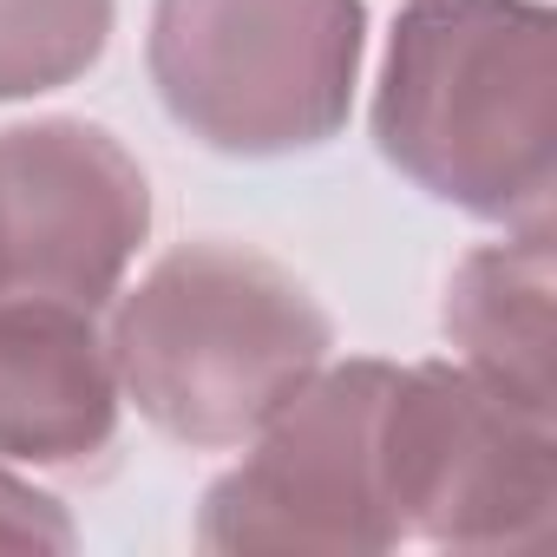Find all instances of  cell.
<instances>
[{
	"mask_svg": "<svg viewBox=\"0 0 557 557\" xmlns=\"http://www.w3.org/2000/svg\"><path fill=\"white\" fill-rule=\"evenodd\" d=\"M119 394L177 446H243L335 348L329 309L243 243H177L106 329Z\"/></svg>",
	"mask_w": 557,
	"mask_h": 557,
	"instance_id": "cell-2",
	"label": "cell"
},
{
	"mask_svg": "<svg viewBox=\"0 0 557 557\" xmlns=\"http://www.w3.org/2000/svg\"><path fill=\"white\" fill-rule=\"evenodd\" d=\"M550 223H518L511 243L472 249L446 283V342L459 368L492 381L505 400L550 413Z\"/></svg>",
	"mask_w": 557,
	"mask_h": 557,
	"instance_id": "cell-8",
	"label": "cell"
},
{
	"mask_svg": "<svg viewBox=\"0 0 557 557\" xmlns=\"http://www.w3.org/2000/svg\"><path fill=\"white\" fill-rule=\"evenodd\" d=\"M73 544H79V531H73L66 505L0 466V550H73Z\"/></svg>",
	"mask_w": 557,
	"mask_h": 557,
	"instance_id": "cell-10",
	"label": "cell"
},
{
	"mask_svg": "<svg viewBox=\"0 0 557 557\" xmlns=\"http://www.w3.org/2000/svg\"><path fill=\"white\" fill-rule=\"evenodd\" d=\"M361 47V0H158L145 60L164 112L197 145L289 158L348 125Z\"/></svg>",
	"mask_w": 557,
	"mask_h": 557,
	"instance_id": "cell-3",
	"label": "cell"
},
{
	"mask_svg": "<svg viewBox=\"0 0 557 557\" xmlns=\"http://www.w3.org/2000/svg\"><path fill=\"white\" fill-rule=\"evenodd\" d=\"M112 0H0V99H40L99 66Z\"/></svg>",
	"mask_w": 557,
	"mask_h": 557,
	"instance_id": "cell-9",
	"label": "cell"
},
{
	"mask_svg": "<svg viewBox=\"0 0 557 557\" xmlns=\"http://www.w3.org/2000/svg\"><path fill=\"white\" fill-rule=\"evenodd\" d=\"M151 236L138 158L86 119L0 132V309L53 302L99 315Z\"/></svg>",
	"mask_w": 557,
	"mask_h": 557,
	"instance_id": "cell-6",
	"label": "cell"
},
{
	"mask_svg": "<svg viewBox=\"0 0 557 557\" xmlns=\"http://www.w3.org/2000/svg\"><path fill=\"white\" fill-rule=\"evenodd\" d=\"M99 315L14 302L0 309V459L86 472L119 440V368Z\"/></svg>",
	"mask_w": 557,
	"mask_h": 557,
	"instance_id": "cell-7",
	"label": "cell"
},
{
	"mask_svg": "<svg viewBox=\"0 0 557 557\" xmlns=\"http://www.w3.org/2000/svg\"><path fill=\"white\" fill-rule=\"evenodd\" d=\"M374 145L485 223H550L557 14L544 0H407L374 86Z\"/></svg>",
	"mask_w": 557,
	"mask_h": 557,
	"instance_id": "cell-1",
	"label": "cell"
},
{
	"mask_svg": "<svg viewBox=\"0 0 557 557\" xmlns=\"http://www.w3.org/2000/svg\"><path fill=\"white\" fill-rule=\"evenodd\" d=\"M387 361H322L256 433L197 511V544L243 550H329L374 557L400 544L381 485V407Z\"/></svg>",
	"mask_w": 557,
	"mask_h": 557,
	"instance_id": "cell-5",
	"label": "cell"
},
{
	"mask_svg": "<svg viewBox=\"0 0 557 557\" xmlns=\"http://www.w3.org/2000/svg\"><path fill=\"white\" fill-rule=\"evenodd\" d=\"M381 485L400 544L531 550L557 505L550 413L505 400L453 361L394 368L381 407Z\"/></svg>",
	"mask_w": 557,
	"mask_h": 557,
	"instance_id": "cell-4",
	"label": "cell"
}]
</instances>
